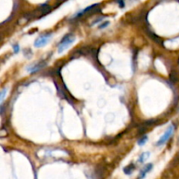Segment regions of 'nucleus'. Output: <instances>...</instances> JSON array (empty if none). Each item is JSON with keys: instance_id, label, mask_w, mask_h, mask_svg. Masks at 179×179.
<instances>
[{"instance_id": "obj_1", "label": "nucleus", "mask_w": 179, "mask_h": 179, "mask_svg": "<svg viewBox=\"0 0 179 179\" xmlns=\"http://www.w3.org/2000/svg\"><path fill=\"white\" fill-rule=\"evenodd\" d=\"M74 40H75V38H74L73 35H72V34H67V35H66V36L62 39L61 42H60V46H59V52L61 53L62 52H64L65 50L67 49L70 45H72V44L73 43Z\"/></svg>"}, {"instance_id": "obj_2", "label": "nucleus", "mask_w": 179, "mask_h": 179, "mask_svg": "<svg viewBox=\"0 0 179 179\" xmlns=\"http://www.w3.org/2000/svg\"><path fill=\"white\" fill-rule=\"evenodd\" d=\"M173 132H174V126H173V125H170L169 128L167 129V130L165 131V133L163 134V136L162 137H160V139L158 140L157 145V146H162V145H163V144L171 137V136L173 135Z\"/></svg>"}, {"instance_id": "obj_3", "label": "nucleus", "mask_w": 179, "mask_h": 179, "mask_svg": "<svg viewBox=\"0 0 179 179\" xmlns=\"http://www.w3.org/2000/svg\"><path fill=\"white\" fill-rule=\"evenodd\" d=\"M51 38H52V34H51V33L41 35L40 37H39L37 40H35V42H34V46L39 48V47H42V46H46V45L49 42Z\"/></svg>"}, {"instance_id": "obj_4", "label": "nucleus", "mask_w": 179, "mask_h": 179, "mask_svg": "<svg viewBox=\"0 0 179 179\" xmlns=\"http://www.w3.org/2000/svg\"><path fill=\"white\" fill-rule=\"evenodd\" d=\"M151 169H152V164H151V163L147 164L143 169H142V171H141V173H140L139 175V179L143 178L145 177V175H146Z\"/></svg>"}, {"instance_id": "obj_5", "label": "nucleus", "mask_w": 179, "mask_h": 179, "mask_svg": "<svg viewBox=\"0 0 179 179\" xmlns=\"http://www.w3.org/2000/svg\"><path fill=\"white\" fill-rule=\"evenodd\" d=\"M98 5H99L98 4H93V5H90V6H88V7H87L86 9H84V10H81L80 12H79V13H78V14H76V15H75L74 17H75V18H79V17H80L81 15L85 14L86 12H88V11H89V10H93V9H94V8L95 6H98Z\"/></svg>"}, {"instance_id": "obj_6", "label": "nucleus", "mask_w": 179, "mask_h": 179, "mask_svg": "<svg viewBox=\"0 0 179 179\" xmlns=\"http://www.w3.org/2000/svg\"><path fill=\"white\" fill-rule=\"evenodd\" d=\"M46 66V63H40V64H37L36 66H33V67H30L29 69H27L29 72H31V73H34V72H37V71H39V70L42 69L44 67Z\"/></svg>"}, {"instance_id": "obj_7", "label": "nucleus", "mask_w": 179, "mask_h": 179, "mask_svg": "<svg viewBox=\"0 0 179 179\" xmlns=\"http://www.w3.org/2000/svg\"><path fill=\"white\" fill-rule=\"evenodd\" d=\"M39 10L41 11L42 14H46V13H48L50 10H51V7H50L49 5H47V4H42V5H40Z\"/></svg>"}, {"instance_id": "obj_8", "label": "nucleus", "mask_w": 179, "mask_h": 179, "mask_svg": "<svg viewBox=\"0 0 179 179\" xmlns=\"http://www.w3.org/2000/svg\"><path fill=\"white\" fill-rule=\"evenodd\" d=\"M149 152H144V153H142L141 156H140V157L138 158V163H143L145 160H147L149 158Z\"/></svg>"}, {"instance_id": "obj_9", "label": "nucleus", "mask_w": 179, "mask_h": 179, "mask_svg": "<svg viewBox=\"0 0 179 179\" xmlns=\"http://www.w3.org/2000/svg\"><path fill=\"white\" fill-rule=\"evenodd\" d=\"M135 169V165L134 164H130V165H129V166H127L126 168H124V172L127 174V175H130V173L133 171Z\"/></svg>"}, {"instance_id": "obj_10", "label": "nucleus", "mask_w": 179, "mask_h": 179, "mask_svg": "<svg viewBox=\"0 0 179 179\" xmlns=\"http://www.w3.org/2000/svg\"><path fill=\"white\" fill-rule=\"evenodd\" d=\"M147 141H148V136H145L142 137V138L138 141V145L142 146L143 144H145V143L147 142Z\"/></svg>"}, {"instance_id": "obj_11", "label": "nucleus", "mask_w": 179, "mask_h": 179, "mask_svg": "<svg viewBox=\"0 0 179 179\" xmlns=\"http://www.w3.org/2000/svg\"><path fill=\"white\" fill-rule=\"evenodd\" d=\"M6 92H7V89H6V88H4V89L2 90V92H1V103H3V101H4V96H5Z\"/></svg>"}, {"instance_id": "obj_12", "label": "nucleus", "mask_w": 179, "mask_h": 179, "mask_svg": "<svg viewBox=\"0 0 179 179\" xmlns=\"http://www.w3.org/2000/svg\"><path fill=\"white\" fill-rule=\"evenodd\" d=\"M109 22H108V21H107V22L103 23L101 25H100V29H102V28H105V27H107V26L109 25Z\"/></svg>"}, {"instance_id": "obj_13", "label": "nucleus", "mask_w": 179, "mask_h": 179, "mask_svg": "<svg viewBox=\"0 0 179 179\" xmlns=\"http://www.w3.org/2000/svg\"><path fill=\"white\" fill-rule=\"evenodd\" d=\"M19 50V46H18V45H16V46H13V51H14V52H18Z\"/></svg>"}]
</instances>
